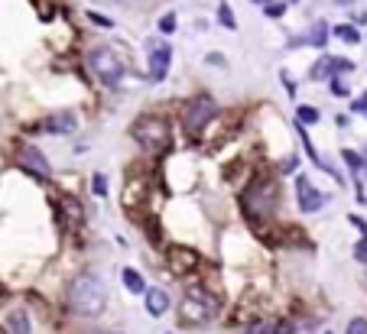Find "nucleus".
<instances>
[{
    "label": "nucleus",
    "mask_w": 367,
    "mask_h": 334,
    "mask_svg": "<svg viewBox=\"0 0 367 334\" xmlns=\"http://www.w3.org/2000/svg\"><path fill=\"white\" fill-rule=\"evenodd\" d=\"M69 305L75 315H82V318H94V315H101L107 305V289L104 282L98 279L94 273H82L72 279L69 286Z\"/></svg>",
    "instance_id": "obj_1"
},
{
    "label": "nucleus",
    "mask_w": 367,
    "mask_h": 334,
    "mask_svg": "<svg viewBox=\"0 0 367 334\" xmlns=\"http://www.w3.org/2000/svg\"><path fill=\"white\" fill-rule=\"evenodd\" d=\"M218 311H221V305H218V299H214L208 289H202V286L185 289L182 305H179V318H182L185 325H205V321L218 318Z\"/></svg>",
    "instance_id": "obj_2"
},
{
    "label": "nucleus",
    "mask_w": 367,
    "mask_h": 334,
    "mask_svg": "<svg viewBox=\"0 0 367 334\" xmlns=\"http://www.w3.org/2000/svg\"><path fill=\"white\" fill-rule=\"evenodd\" d=\"M88 65H92V72L98 75V82L107 84V88H117V84L124 82V62H121V55H117L114 49H107V46L92 49Z\"/></svg>",
    "instance_id": "obj_3"
},
{
    "label": "nucleus",
    "mask_w": 367,
    "mask_h": 334,
    "mask_svg": "<svg viewBox=\"0 0 367 334\" xmlns=\"http://www.w3.org/2000/svg\"><path fill=\"white\" fill-rule=\"evenodd\" d=\"M133 140L143 146L146 152H160L169 146V123L163 117H140L133 123Z\"/></svg>",
    "instance_id": "obj_4"
},
{
    "label": "nucleus",
    "mask_w": 367,
    "mask_h": 334,
    "mask_svg": "<svg viewBox=\"0 0 367 334\" xmlns=\"http://www.w3.org/2000/svg\"><path fill=\"white\" fill-rule=\"evenodd\" d=\"M241 201H244L247 214H263V218H270V214L276 211V185L270 182V179H257V182L241 195Z\"/></svg>",
    "instance_id": "obj_5"
},
{
    "label": "nucleus",
    "mask_w": 367,
    "mask_h": 334,
    "mask_svg": "<svg viewBox=\"0 0 367 334\" xmlns=\"http://www.w3.org/2000/svg\"><path fill=\"white\" fill-rule=\"evenodd\" d=\"M214 111H218V104H214L212 94H195V98L185 104V111H182L185 133H192V137H195V133H202V130H205V123H212Z\"/></svg>",
    "instance_id": "obj_6"
},
{
    "label": "nucleus",
    "mask_w": 367,
    "mask_h": 334,
    "mask_svg": "<svg viewBox=\"0 0 367 334\" xmlns=\"http://www.w3.org/2000/svg\"><path fill=\"white\" fill-rule=\"evenodd\" d=\"M296 201H299V211L302 214H315L325 208V195L309 182L306 175H296Z\"/></svg>",
    "instance_id": "obj_7"
},
{
    "label": "nucleus",
    "mask_w": 367,
    "mask_h": 334,
    "mask_svg": "<svg viewBox=\"0 0 367 334\" xmlns=\"http://www.w3.org/2000/svg\"><path fill=\"white\" fill-rule=\"evenodd\" d=\"M146 46H150V82H166L169 65H172V49L156 39H150Z\"/></svg>",
    "instance_id": "obj_8"
},
{
    "label": "nucleus",
    "mask_w": 367,
    "mask_h": 334,
    "mask_svg": "<svg viewBox=\"0 0 367 334\" xmlns=\"http://www.w3.org/2000/svg\"><path fill=\"white\" fill-rule=\"evenodd\" d=\"M354 65L348 59H335V55H322L319 62H315L312 69H309V78L312 82H329V78H335L338 72H351Z\"/></svg>",
    "instance_id": "obj_9"
},
{
    "label": "nucleus",
    "mask_w": 367,
    "mask_h": 334,
    "mask_svg": "<svg viewBox=\"0 0 367 334\" xmlns=\"http://www.w3.org/2000/svg\"><path fill=\"white\" fill-rule=\"evenodd\" d=\"M20 166L30 169L36 179H49V162H46V156H43L36 146H26V150L20 152Z\"/></svg>",
    "instance_id": "obj_10"
},
{
    "label": "nucleus",
    "mask_w": 367,
    "mask_h": 334,
    "mask_svg": "<svg viewBox=\"0 0 367 334\" xmlns=\"http://www.w3.org/2000/svg\"><path fill=\"white\" fill-rule=\"evenodd\" d=\"M46 130L49 133H59V137L75 133V114H72V111H59V114H53L46 121Z\"/></svg>",
    "instance_id": "obj_11"
},
{
    "label": "nucleus",
    "mask_w": 367,
    "mask_h": 334,
    "mask_svg": "<svg viewBox=\"0 0 367 334\" xmlns=\"http://www.w3.org/2000/svg\"><path fill=\"white\" fill-rule=\"evenodd\" d=\"M143 296H146V311H150L153 318H160V315H166V311H169L166 289H146Z\"/></svg>",
    "instance_id": "obj_12"
},
{
    "label": "nucleus",
    "mask_w": 367,
    "mask_h": 334,
    "mask_svg": "<svg viewBox=\"0 0 367 334\" xmlns=\"http://www.w3.org/2000/svg\"><path fill=\"white\" fill-rule=\"evenodd\" d=\"M7 331L10 334H33L30 315H26V311H13V315L7 318Z\"/></svg>",
    "instance_id": "obj_13"
},
{
    "label": "nucleus",
    "mask_w": 367,
    "mask_h": 334,
    "mask_svg": "<svg viewBox=\"0 0 367 334\" xmlns=\"http://www.w3.org/2000/svg\"><path fill=\"white\" fill-rule=\"evenodd\" d=\"M302 43H309V46H325V43H329V23H325V20H319V23L312 26V30H309V36H302Z\"/></svg>",
    "instance_id": "obj_14"
},
{
    "label": "nucleus",
    "mask_w": 367,
    "mask_h": 334,
    "mask_svg": "<svg viewBox=\"0 0 367 334\" xmlns=\"http://www.w3.org/2000/svg\"><path fill=\"white\" fill-rule=\"evenodd\" d=\"M124 286H127V292H133V296H140V292H146V282H143V276L137 273V269H124Z\"/></svg>",
    "instance_id": "obj_15"
},
{
    "label": "nucleus",
    "mask_w": 367,
    "mask_h": 334,
    "mask_svg": "<svg viewBox=\"0 0 367 334\" xmlns=\"http://www.w3.org/2000/svg\"><path fill=\"white\" fill-rule=\"evenodd\" d=\"M319 107H309V104H299L296 107V123L299 127H309V123H319Z\"/></svg>",
    "instance_id": "obj_16"
},
{
    "label": "nucleus",
    "mask_w": 367,
    "mask_h": 334,
    "mask_svg": "<svg viewBox=\"0 0 367 334\" xmlns=\"http://www.w3.org/2000/svg\"><path fill=\"white\" fill-rule=\"evenodd\" d=\"M332 36H338L341 43H351V46H354V43H361V33L354 30L351 23H338L335 30H332Z\"/></svg>",
    "instance_id": "obj_17"
},
{
    "label": "nucleus",
    "mask_w": 367,
    "mask_h": 334,
    "mask_svg": "<svg viewBox=\"0 0 367 334\" xmlns=\"http://www.w3.org/2000/svg\"><path fill=\"white\" fill-rule=\"evenodd\" d=\"M218 20H221L224 30H237V20L231 13V4H218Z\"/></svg>",
    "instance_id": "obj_18"
},
{
    "label": "nucleus",
    "mask_w": 367,
    "mask_h": 334,
    "mask_svg": "<svg viewBox=\"0 0 367 334\" xmlns=\"http://www.w3.org/2000/svg\"><path fill=\"white\" fill-rule=\"evenodd\" d=\"M156 26H160L163 36H172V33H176V13H163Z\"/></svg>",
    "instance_id": "obj_19"
},
{
    "label": "nucleus",
    "mask_w": 367,
    "mask_h": 334,
    "mask_svg": "<svg viewBox=\"0 0 367 334\" xmlns=\"http://www.w3.org/2000/svg\"><path fill=\"white\" fill-rule=\"evenodd\" d=\"M247 334H280V331H276L273 321H253V325L247 328Z\"/></svg>",
    "instance_id": "obj_20"
},
{
    "label": "nucleus",
    "mask_w": 367,
    "mask_h": 334,
    "mask_svg": "<svg viewBox=\"0 0 367 334\" xmlns=\"http://www.w3.org/2000/svg\"><path fill=\"white\" fill-rule=\"evenodd\" d=\"M286 7H290L286 0H273V4H263V13H267V16H283Z\"/></svg>",
    "instance_id": "obj_21"
},
{
    "label": "nucleus",
    "mask_w": 367,
    "mask_h": 334,
    "mask_svg": "<svg viewBox=\"0 0 367 334\" xmlns=\"http://www.w3.org/2000/svg\"><path fill=\"white\" fill-rule=\"evenodd\" d=\"M344 334H367V318H351L348 328H344Z\"/></svg>",
    "instance_id": "obj_22"
},
{
    "label": "nucleus",
    "mask_w": 367,
    "mask_h": 334,
    "mask_svg": "<svg viewBox=\"0 0 367 334\" xmlns=\"http://www.w3.org/2000/svg\"><path fill=\"white\" fill-rule=\"evenodd\" d=\"M341 156H344V162H348V166H351V169H354V172H358V169H364V160H361L358 152H351V150H344V152H341Z\"/></svg>",
    "instance_id": "obj_23"
},
{
    "label": "nucleus",
    "mask_w": 367,
    "mask_h": 334,
    "mask_svg": "<svg viewBox=\"0 0 367 334\" xmlns=\"http://www.w3.org/2000/svg\"><path fill=\"white\" fill-rule=\"evenodd\" d=\"M332 82V94H335V98H348V84L341 82V78H329Z\"/></svg>",
    "instance_id": "obj_24"
},
{
    "label": "nucleus",
    "mask_w": 367,
    "mask_h": 334,
    "mask_svg": "<svg viewBox=\"0 0 367 334\" xmlns=\"http://www.w3.org/2000/svg\"><path fill=\"white\" fill-rule=\"evenodd\" d=\"M92 189H94V195H107V179L101 172L92 179Z\"/></svg>",
    "instance_id": "obj_25"
},
{
    "label": "nucleus",
    "mask_w": 367,
    "mask_h": 334,
    "mask_svg": "<svg viewBox=\"0 0 367 334\" xmlns=\"http://www.w3.org/2000/svg\"><path fill=\"white\" fill-rule=\"evenodd\" d=\"M351 111H354V114H361V117H367V91L361 94V98H354Z\"/></svg>",
    "instance_id": "obj_26"
},
{
    "label": "nucleus",
    "mask_w": 367,
    "mask_h": 334,
    "mask_svg": "<svg viewBox=\"0 0 367 334\" xmlns=\"http://www.w3.org/2000/svg\"><path fill=\"white\" fill-rule=\"evenodd\" d=\"M354 260L367 263V234H364V240H358V247H354Z\"/></svg>",
    "instance_id": "obj_27"
},
{
    "label": "nucleus",
    "mask_w": 367,
    "mask_h": 334,
    "mask_svg": "<svg viewBox=\"0 0 367 334\" xmlns=\"http://www.w3.org/2000/svg\"><path fill=\"white\" fill-rule=\"evenodd\" d=\"M88 20L98 26H114V20H107V16H101V13H88Z\"/></svg>",
    "instance_id": "obj_28"
},
{
    "label": "nucleus",
    "mask_w": 367,
    "mask_h": 334,
    "mask_svg": "<svg viewBox=\"0 0 367 334\" xmlns=\"http://www.w3.org/2000/svg\"><path fill=\"white\" fill-rule=\"evenodd\" d=\"M283 88H286V91H290V94H296V84H292V78L286 75V72H283Z\"/></svg>",
    "instance_id": "obj_29"
},
{
    "label": "nucleus",
    "mask_w": 367,
    "mask_h": 334,
    "mask_svg": "<svg viewBox=\"0 0 367 334\" xmlns=\"http://www.w3.org/2000/svg\"><path fill=\"white\" fill-rule=\"evenodd\" d=\"M335 4H341V7H351L354 0H335Z\"/></svg>",
    "instance_id": "obj_30"
},
{
    "label": "nucleus",
    "mask_w": 367,
    "mask_h": 334,
    "mask_svg": "<svg viewBox=\"0 0 367 334\" xmlns=\"http://www.w3.org/2000/svg\"><path fill=\"white\" fill-rule=\"evenodd\" d=\"M253 4H261V7H263V0H253Z\"/></svg>",
    "instance_id": "obj_31"
},
{
    "label": "nucleus",
    "mask_w": 367,
    "mask_h": 334,
    "mask_svg": "<svg viewBox=\"0 0 367 334\" xmlns=\"http://www.w3.org/2000/svg\"><path fill=\"white\" fill-rule=\"evenodd\" d=\"M286 4H296V0H286Z\"/></svg>",
    "instance_id": "obj_32"
},
{
    "label": "nucleus",
    "mask_w": 367,
    "mask_h": 334,
    "mask_svg": "<svg viewBox=\"0 0 367 334\" xmlns=\"http://www.w3.org/2000/svg\"><path fill=\"white\" fill-rule=\"evenodd\" d=\"M92 334H101V331H92Z\"/></svg>",
    "instance_id": "obj_33"
}]
</instances>
